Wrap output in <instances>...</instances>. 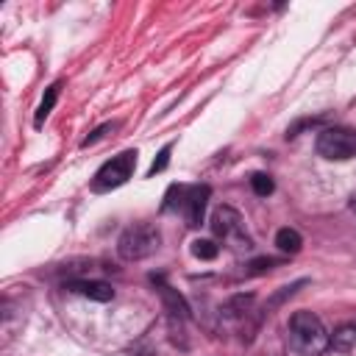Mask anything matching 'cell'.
<instances>
[{
	"instance_id": "obj_1",
	"label": "cell",
	"mask_w": 356,
	"mask_h": 356,
	"mask_svg": "<svg viewBox=\"0 0 356 356\" xmlns=\"http://www.w3.org/2000/svg\"><path fill=\"white\" fill-rule=\"evenodd\" d=\"M289 342L300 356H320L331 345V337L317 314L295 312L289 317Z\"/></svg>"
},
{
	"instance_id": "obj_2",
	"label": "cell",
	"mask_w": 356,
	"mask_h": 356,
	"mask_svg": "<svg viewBox=\"0 0 356 356\" xmlns=\"http://www.w3.org/2000/svg\"><path fill=\"white\" fill-rule=\"evenodd\" d=\"M159 242H161V236H159V231H156L153 225L136 222V225H131V228H125V231L120 234V239H117V253H120V259H125V261H142V259H147V256L159 248Z\"/></svg>"
},
{
	"instance_id": "obj_3",
	"label": "cell",
	"mask_w": 356,
	"mask_h": 356,
	"mask_svg": "<svg viewBox=\"0 0 356 356\" xmlns=\"http://www.w3.org/2000/svg\"><path fill=\"white\" fill-rule=\"evenodd\" d=\"M317 153L328 161H348L356 156V131L350 128H339V125H331V128H323L317 134Z\"/></svg>"
},
{
	"instance_id": "obj_4",
	"label": "cell",
	"mask_w": 356,
	"mask_h": 356,
	"mask_svg": "<svg viewBox=\"0 0 356 356\" xmlns=\"http://www.w3.org/2000/svg\"><path fill=\"white\" fill-rule=\"evenodd\" d=\"M211 231H214L222 242H228L234 250H250V248H253L250 236L245 234V222H242L239 211L231 209V206H220V209L211 214Z\"/></svg>"
},
{
	"instance_id": "obj_5",
	"label": "cell",
	"mask_w": 356,
	"mask_h": 356,
	"mask_svg": "<svg viewBox=\"0 0 356 356\" xmlns=\"http://www.w3.org/2000/svg\"><path fill=\"white\" fill-rule=\"evenodd\" d=\"M134 167H136V150H122L120 156H114L111 161H106V164L95 172L92 189H95V192H108V189L122 186V184L131 178Z\"/></svg>"
},
{
	"instance_id": "obj_6",
	"label": "cell",
	"mask_w": 356,
	"mask_h": 356,
	"mask_svg": "<svg viewBox=\"0 0 356 356\" xmlns=\"http://www.w3.org/2000/svg\"><path fill=\"white\" fill-rule=\"evenodd\" d=\"M209 195H211V189H209V186H186V189H184L181 211H184V217H186V225L197 228V225L203 222Z\"/></svg>"
},
{
	"instance_id": "obj_7",
	"label": "cell",
	"mask_w": 356,
	"mask_h": 356,
	"mask_svg": "<svg viewBox=\"0 0 356 356\" xmlns=\"http://www.w3.org/2000/svg\"><path fill=\"white\" fill-rule=\"evenodd\" d=\"M70 292H78V295H83V298H89V300H97V303H108V300H114V289H111V284H106V281H67L64 284Z\"/></svg>"
},
{
	"instance_id": "obj_8",
	"label": "cell",
	"mask_w": 356,
	"mask_h": 356,
	"mask_svg": "<svg viewBox=\"0 0 356 356\" xmlns=\"http://www.w3.org/2000/svg\"><path fill=\"white\" fill-rule=\"evenodd\" d=\"M150 278H153V284L159 286V295H161L167 312H170L172 317H189V306H186V300H184L172 286H167V284L161 281V275H150Z\"/></svg>"
},
{
	"instance_id": "obj_9",
	"label": "cell",
	"mask_w": 356,
	"mask_h": 356,
	"mask_svg": "<svg viewBox=\"0 0 356 356\" xmlns=\"http://www.w3.org/2000/svg\"><path fill=\"white\" fill-rule=\"evenodd\" d=\"M300 245H303V239H300V234H298L295 228H281V231L275 234V248H278L281 253L295 256V253L300 250Z\"/></svg>"
},
{
	"instance_id": "obj_10",
	"label": "cell",
	"mask_w": 356,
	"mask_h": 356,
	"mask_svg": "<svg viewBox=\"0 0 356 356\" xmlns=\"http://www.w3.org/2000/svg\"><path fill=\"white\" fill-rule=\"evenodd\" d=\"M356 345V325H339L331 337V348L339 353H348Z\"/></svg>"
},
{
	"instance_id": "obj_11",
	"label": "cell",
	"mask_w": 356,
	"mask_h": 356,
	"mask_svg": "<svg viewBox=\"0 0 356 356\" xmlns=\"http://www.w3.org/2000/svg\"><path fill=\"white\" fill-rule=\"evenodd\" d=\"M56 97H58V83H53V86H47V92H44V97H42V103H39V108H36V125H42L44 122V117L53 111V106H56Z\"/></svg>"
},
{
	"instance_id": "obj_12",
	"label": "cell",
	"mask_w": 356,
	"mask_h": 356,
	"mask_svg": "<svg viewBox=\"0 0 356 356\" xmlns=\"http://www.w3.org/2000/svg\"><path fill=\"white\" fill-rule=\"evenodd\" d=\"M192 253H195L197 259H203V261H211V259H217L220 248H217L211 239H195V242H192Z\"/></svg>"
},
{
	"instance_id": "obj_13",
	"label": "cell",
	"mask_w": 356,
	"mask_h": 356,
	"mask_svg": "<svg viewBox=\"0 0 356 356\" xmlns=\"http://www.w3.org/2000/svg\"><path fill=\"white\" fill-rule=\"evenodd\" d=\"M250 186H253V192H256L259 197H267V195L275 189V184H273V178H270L267 172H256V175L250 178Z\"/></svg>"
},
{
	"instance_id": "obj_14",
	"label": "cell",
	"mask_w": 356,
	"mask_h": 356,
	"mask_svg": "<svg viewBox=\"0 0 356 356\" xmlns=\"http://www.w3.org/2000/svg\"><path fill=\"white\" fill-rule=\"evenodd\" d=\"M170 150H172V145H164L161 150H159V156L153 159V164H150V170H147V175H156V172H161L167 164H170Z\"/></svg>"
},
{
	"instance_id": "obj_15",
	"label": "cell",
	"mask_w": 356,
	"mask_h": 356,
	"mask_svg": "<svg viewBox=\"0 0 356 356\" xmlns=\"http://www.w3.org/2000/svg\"><path fill=\"white\" fill-rule=\"evenodd\" d=\"M273 267H275V259L261 256V259H253V261L248 264V275H261V273H267V270H273Z\"/></svg>"
},
{
	"instance_id": "obj_16",
	"label": "cell",
	"mask_w": 356,
	"mask_h": 356,
	"mask_svg": "<svg viewBox=\"0 0 356 356\" xmlns=\"http://www.w3.org/2000/svg\"><path fill=\"white\" fill-rule=\"evenodd\" d=\"M106 131H111V125H108V122H106V125H100V128H95V131H92V134H89V136L83 139V147H89V145H95V142H97V139H100V136H103Z\"/></svg>"
},
{
	"instance_id": "obj_17",
	"label": "cell",
	"mask_w": 356,
	"mask_h": 356,
	"mask_svg": "<svg viewBox=\"0 0 356 356\" xmlns=\"http://www.w3.org/2000/svg\"><path fill=\"white\" fill-rule=\"evenodd\" d=\"M350 209H353V214H356V197H353V203H350Z\"/></svg>"
}]
</instances>
